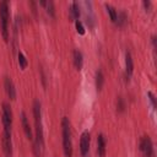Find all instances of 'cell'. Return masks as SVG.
<instances>
[{
	"label": "cell",
	"instance_id": "1",
	"mask_svg": "<svg viewBox=\"0 0 157 157\" xmlns=\"http://www.w3.org/2000/svg\"><path fill=\"white\" fill-rule=\"evenodd\" d=\"M33 117H34V125H36V140L33 144V151L37 157H40L43 153L44 140H43V128H42V113H40V102H33Z\"/></svg>",
	"mask_w": 157,
	"mask_h": 157
},
{
	"label": "cell",
	"instance_id": "2",
	"mask_svg": "<svg viewBox=\"0 0 157 157\" xmlns=\"http://www.w3.org/2000/svg\"><path fill=\"white\" fill-rule=\"evenodd\" d=\"M61 129H63V150L64 155L66 157L72 156V142H71V129H70V121L66 117L61 120Z\"/></svg>",
	"mask_w": 157,
	"mask_h": 157
},
{
	"label": "cell",
	"instance_id": "3",
	"mask_svg": "<svg viewBox=\"0 0 157 157\" xmlns=\"http://www.w3.org/2000/svg\"><path fill=\"white\" fill-rule=\"evenodd\" d=\"M0 23H1V34L5 40L9 39V4L7 1L0 2Z\"/></svg>",
	"mask_w": 157,
	"mask_h": 157
},
{
	"label": "cell",
	"instance_id": "4",
	"mask_svg": "<svg viewBox=\"0 0 157 157\" xmlns=\"http://www.w3.org/2000/svg\"><path fill=\"white\" fill-rule=\"evenodd\" d=\"M139 148L142 152L144 157H153L155 152H153V145L152 141L148 136H142L139 144Z\"/></svg>",
	"mask_w": 157,
	"mask_h": 157
},
{
	"label": "cell",
	"instance_id": "5",
	"mask_svg": "<svg viewBox=\"0 0 157 157\" xmlns=\"http://www.w3.org/2000/svg\"><path fill=\"white\" fill-rule=\"evenodd\" d=\"M2 124H4V130L11 131V124H12V112L11 107L7 103H2Z\"/></svg>",
	"mask_w": 157,
	"mask_h": 157
},
{
	"label": "cell",
	"instance_id": "6",
	"mask_svg": "<svg viewBox=\"0 0 157 157\" xmlns=\"http://www.w3.org/2000/svg\"><path fill=\"white\" fill-rule=\"evenodd\" d=\"M2 150L6 155V157L12 156V141H11V131L4 130L2 134Z\"/></svg>",
	"mask_w": 157,
	"mask_h": 157
},
{
	"label": "cell",
	"instance_id": "7",
	"mask_svg": "<svg viewBox=\"0 0 157 157\" xmlns=\"http://www.w3.org/2000/svg\"><path fill=\"white\" fill-rule=\"evenodd\" d=\"M90 132L88 131H83L81 135V140H80V151L82 156H86L88 150H90Z\"/></svg>",
	"mask_w": 157,
	"mask_h": 157
},
{
	"label": "cell",
	"instance_id": "8",
	"mask_svg": "<svg viewBox=\"0 0 157 157\" xmlns=\"http://www.w3.org/2000/svg\"><path fill=\"white\" fill-rule=\"evenodd\" d=\"M4 87L6 91V94L9 96L10 99H16V90H15V85L12 82V80L10 77H5L4 80Z\"/></svg>",
	"mask_w": 157,
	"mask_h": 157
},
{
	"label": "cell",
	"instance_id": "9",
	"mask_svg": "<svg viewBox=\"0 0 157 157\" xmlns=\"http://www.w3.org/2000/svg\"><path fill=\"white\" fill-rule=\"evenodd\" d=\"M21 123H22V126H23V130H25V134H26L27 139L28 140H33L32 130H31V126H29V123H28V119H27L25 112L21 113Z\"/></svg>",
	"mask_w": 157,
	"mask_h": 157
},
{
	"label": "cell",
	"instance_id": "10",
	"mask_svg": "<svg viewBox=\"0 0 157 157\" xmlns=\"http://www.w3.org/2000/svg\"><path fill=\"white\" fill-rule=\"evenodd\" d=\"M132 72H134V61H132L131 54L126 53L125 54V75H126V77H131Z\"/></svg>",
	"mask_w": 157,
	"mask_h": 157
},
{
	"label": "cell",
	"instance_id": "11",
	"mask_svg": "<svg viewBox=\"0 0 157 157\" xmlns=\"http://www.w3.org/2000/svg\"><path fill=\"white\" fill-rule=\"evenodd\" d=\"M97 153L99 157H104L105 155V137L103 134H99L97 137Z\"/></svg>",
	"mask_w": 157,
	"mask_h": 157
},
{
	"label": "cell",
	"instance_id": "12",
	"mask_svg": "<svg viewBox=\"0 0 157 157\" xmlns=\"http://www.w3.org/2000/svg\"><path fill=\"white\" fill-rule=\"evenodd\" d=\"M72 58H74V65L77 70H81L82 69V65H83V56H82V53L80 50H74L72 53Z\"/></svg>",
	"mask_w": 157,
	"mask_h": 157
},
{
	"label": "cell",
	"instance_id": "13",
	"mask_svg": "<svg viewBox=\"0 0 157 157\" xmlns=\"http://www.w3.org/2000/svg\"><path fill=\"white\" fill-rule=\"evenodd\" d=\"M69 12H70V17H71L72 20L77 21V18L80 17V6H78V4H77L76 1H74V2L70 5Z\"/></svg>",
	"mask_w": 157,
	"mask_h": 157
},
{
	"label": "cell",
	"instance_id": "14",
	"mask_svg": "<svg viewBox=\"0 0 157 157\" xmlns=\"http://www.w3.org/2000/svg\"><path fill=\"white\" fill-rule=\"evenodd\" d=\"M103 83H104V76H103V72H102V70H97V72H96V87H97L98 91L102 90Z\"/></svg>",
	"mask_w": 157,
	"mask_h": 157
},
{
	"label": "cell",
	"instance_id": "15",
	"mask_svg": "<svg viewBox=\"0 0 157 157\" xmlns=\"http://www.w3.org/2000/svg\"><path fill=\"white\" fill-rule=\"evenodd\" d=\"M105 9H107V12L109 13V17H110L112 22H117L118 13H117L115 7H113V6H112V5H109V4H105Z\"/></svg>",
	"mask_w": 157,
	"mask_h": 157
},
{
	"label": "cell",
	"instance_id": "16",
	"mask_svg": "<svg viewBox=\"0 0 157 157\" xmlns=\"http://www.w3.org/2000/svg\"><path fill=\"white\" fill-rule=\"evenodd\" d=\"M17 58H18V64H20V67H21V69H25V67L27 66V59H26V56L23 55V53H22V52H18Z\"/></svg>",
	"mask_w": 157,
	"mask_h": 157
},
{
	"label": "cell",
	"instance_id": "17",
	"mask_svg": "<svg viewBox=\"0 0 157 157\" xmlns=\"http://www.w3.org/2000/svg\"><path fill=\"white\" fill-rule=\"evenodd\" d=\"M45 7H47V12L52 16V17H55V10H54V2L53 1H47L45 4Z\"/></svg>",
	"mask_w": 157,
	"mask_h": 157
},
{
	"label": "cell",
	"instance_id": "18",
	"mask_svg": "<svg viewBox=\"0 0 157 157\" xmlns=\"http://www.w3.org/2000/svg\"><path fill=\"white\" fill-rule=\"evenodd\" d=\"M124 109H125L124 99L121 97H118V99H117V110L118 112H124Z\"/></svg>",
	"mask_w": 157,
	"mask_h": 157
},
{
	"label": "cell",
	"instance_id": "19",
	"mask_svg": "<svg viewBox=\"0 0 157 157\" xmlns=\"http://www.w3.org/2000/svg\"><path fill=\"white\" fill-rule=\"evenodd\" d=\"M75 26H76V31L78 34H85V27H83L81 21H78V20L75 21Z\"/></svg>",
	"mask_w": 157,
	"mask_h": 157
},
{
	"label": "cell",
	"instance_id": "20",
	"mask_svg": "<svg viewBox=\"0 0 157 157\" xmlns=\"http://www.w3.org/2000/svg\"><path fill=\"white\" fill-rule=\"evenodd\" d=\"M125 21H126V15H125V12H120V16L117 17V23H118L119 26H123V25L125 23Z\"/></svg>",
	"mask_w": 157,
	"mask_h": 157
},
{
	"label": "cell",
	"instance_id": "21",
	"mask_svg": "<svg viewBox=\"0 0 157 157\" xmlns=\"http://www.w3.org/2000/svg\"><path fill=\"white\" fill-rule=\"evenodd\" d=\"M147 96H148V98H150V101H151V103H152L153 109H156L157 104H156V97H155V94H153L152 92H147Z\"/></svg>",
	"mask_w": 157,
	"mask_h": 157
},
{
	"label": "cell",
	"instance_id": "22",
	"mask_svg": "<svg viewBox=\"0 0 157 157\" xmlns=\"http://www.w3.org/2000/svg\"><path fill=\"white\" fill-rule=\"evenodd\" d=\"M142 5L145 6V9H146V10H148V9H150V6H151V1H148V0H144V1H142Z\"/></svg>",
	"mask_w": 157,
	"mask_h": 157
}]
</instances>
